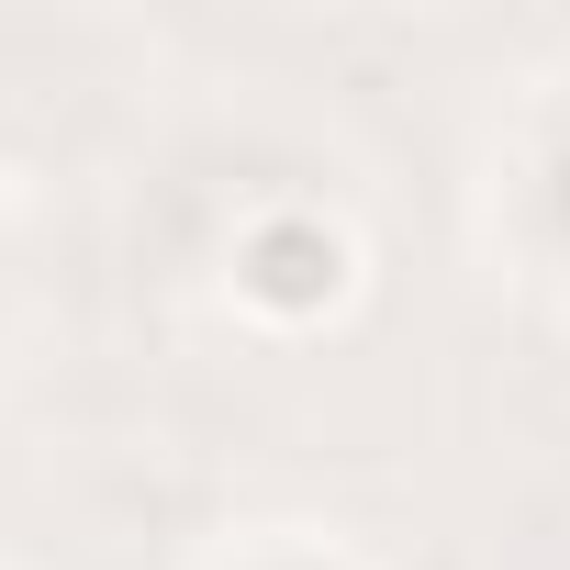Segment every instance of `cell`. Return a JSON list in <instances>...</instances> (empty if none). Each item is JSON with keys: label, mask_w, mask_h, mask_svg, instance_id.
<instances>
[{"label": "cell", "mask_w": 570, "mask_h": 570, "mask_svg": "<svg viewBox=\"0 0 570 570\" xmlns=\"http://www.w3.org/2000/svg\"><path fill=\"white\" fill-rule=\"evenodd\" d=\"M235 292L268 314V325H314L347 303V235L325 213H257L235 235Z\"/></svg>", "instance_id": "obj_1"}]
</instances>
